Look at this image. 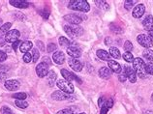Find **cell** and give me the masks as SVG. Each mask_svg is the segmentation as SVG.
Wrapping results in <instances>:
<instances>
[{"label":"cell","mask_w":153,"mask_h":114,"mask_svg":"<svg viewBox=\"0 0 153 114\" xmlns=\"http://www.w3.org/2000/svg\"><path fill=\"white\" fill-rule=\"evenodd\" d=\"M68 8L70 10L87 13L90 10V5L86 0H71L68 4Z\"/></svg>","instance_id":"cell-1"},{"label":"cell","mask_w":153,"mask_h":114,"mask_svg":"<svg viewBox=\"0 0 153 114\" xmlns=\"http://www.w3.org/2000/svg\"><path fill=\"white\" fill-rule=\"evenodd\" d=\"M144 66H146V63L142 58H135L133 61V69L135 70L137 76H139L140 78H146V73L144 70Z\"/></svg>","instance_id":"cell-2"},{"label":"cell","mask_w":153,"mask_h":114,"mask_svg":"<svg viewBox=\"0 0 153 114\" xmlns=\"http://www.w3.org/2000/svg\"><path fill=\"white\" fill-rule=\"evenodd\" d=\"M63 29L71 38H76L83 33V29L79 25H64Z\"/></svg>","instance_id":"cell-3"},{"label":"cell","mask_w":153,"mask_h":114,"mask_svg":"<svg viewBox=\"0 0 153 114\" xmlns=\"http://www.w3.org/2000/svg\"><path fill=\"white\" fill-rule=\"evenodd\" d=\"M56 84H57V87L60 89V90L67 93V94H72V93H74V90H75L74 85L72 84V82H70V81H67L64 78L58 79Z\"/></svg>","instance_id":"cell-4"},{"label":"cell","mask_w":153,"mask_h":114,"mask_svg":"<svg viewBox=\"0 0 153 114\" xmlns=\"http://www.w3.org/2000/svg\"><path fill=\"white\" fill-rule=\"evenodd\" d=\"M137 41H138V43L140 44V46L146 47V50L153 47V40L149 37V35L140 34L138 37H137Z\"/></svg>","instance_id":"cell-5"},{"label":"cell","mask_w":153,"mask_h":114,"mask_svg":"<svg viewBox=\"0 0 153 114\" xmlns=\"http://www.w3.org/2000/svg\"><path fill=\"white\" fill-rule=\"evenodd\" d=\"M49 72H50V69H49V65H48V63L41 62L36 66V74H37V76L40 77V78H43V77L48 76Z\"/></svg>","instance_id":"cell-6"},{"label":"cell","mask_w":153,"mask_h":114,"mask_svg":"<svg viewBox=\"0 0 153 114\" xmlns=\"http://www.w3.org/2000/svg\"><path fill=\"white\" fill-rule=\"evenodd\" d=\"M19 36H21L19 31L17 30V29H13V30H10L9 32H8V33L4 36V38H5L6 42L15 43V42H17V41L19 40Z\"/></svg>","instance_id":"cell-7"},{"label":"cell","mask_w":153,"mask_h":114,"mask_svg":"<svg viewBox=\"0 0 153 114\" xmlns=\"http://www.w3.org/2000/svg\"><path fill=\"white\" fill-rule=\"evenodd\" d=\"M64 19L69 23L73 24V25H79V24L82 21V18L79 17L78 14H68L64 16Z\"/></svg>","instance_id":"cell-8"},{"label":"cell","mask_w":153,"mask_h":114,"mask_svg":"<svg viewBox=\"0 0 153 114\" xmlns=\"http://www.w3.org/2000/svg\"><path fill=\"white\" fill-rule=\"evenodd\" d=\"M61 75L63 76V78L67 80V81H71L72 80H76L79 83H82V80L79 79V77L76 76L74 73H72V72H69L68 70H66V69H62L61 70Z\"/></svg>","instance_id":"cell-9"},{"label":"cell","mask_w":153,"mask_h":114,"mask_svg":"<svg viewBox=\"0 0 153 114\" xmlns=\"http://www.w3.org/2000/svg\"><path fill=\"white\" fill-rule=\"evenodd\" d=\"M51 98L55 101H66V100H70L71 95L67 94V93L63 92L61 90H57V91H54L52 93Z\"/></svg>","instance_id":"cell-10"},{"label":"cell","mask_w":153,"mask_h":114,"mask_svg":"<svg viewBox=\"0 0 153 114\" xmlns=\"http://www.w3.org/2000/svg\"><path fill=\"white\" fill-rule=\"evenodd\" d=\"M4 85H5V88L7 89V90H9V91H17L18 89L21 87V83H19V81L16 80V79L6 80L5 83H4Z\"/></svg>","instance_id":"cell-11"},{"label":"cell","mask_w":153,"mask_h":114,"mask_svg":"<svg viewBox=\"0 0 153 114\" xmlns=\"http://www.w3.org/2000/svg\"><path fill=\"white\" fill-rule=\"evenodd\" d=\"M68 64L70 65V67L73 69L75 72H82L83 68V65L82 64L80 61L75 58H71V57L69 58V60H68Z\"/></svg>","instance_id":"cell-12"},{"label":"cell","mask_w":153,"mask_h":114,"mask_svg":"<svg viewBox=\"0 0 153 114\" xmlns=\"http://www.w3.org/2000/svg\"><path fill=\"white\" fill-rule=\"evenodd\" d=\"M124 71H125V74L127 76V78L130 80L131 83H135L137 81V74L135 70L133 69L131 66H126L124 68Z\"/></svg>","instance_id":"cell-13"},{"label":"cell","mask_w":153,"mask_h":114,"mask_svg":"<svg viewBox=\"0 0 153 114\" xmlns=\"http://www.w3.org/2000/svg\"><path fill=\"white\" fill-rule=\"evenodd\" d=\"M144 12H146V6H144L143 4H139V5H137L135 7V9L133 10L132 16H133V18H135V19H140L143 16Z\"/></svg>","instance_id":"cell-14"},{"label":"cell","mask_w":153,"mask_h":114,"mask_svg":"<svg viewBox=\"0 0 153 114\" xmlns=\"http://www.w3.org/2000/svg\"><path fill=\"white\" fill-rule=\"evenodd\" d=\"M67 53L69 54V56H71V58L78 59L82 56V50H80L79 47L71 46L67 48Z\"/></svg>","instance_id":"cell-15"},{"label":"cell","mask_w":153,"mask_h":114,"mask_svg":"<svg viewBox=\"0 0 153 114\" xmlns=\"http://www.w3.org/2000/svg\"><path fill=\"white\" fill-rule=\"evenodd\" d=\"M10 4L19 9H26L29 7V2L25 1V0H10Z\"/></svg>","instance_id":"cell-16"},{"label":"cell","mask_w":153,"mask_h":114,"mask_svg":"<svg viewBox=\"0 0 153 114\" xmlns=\"http://www.w3.org/2000/svg\"><path fill=\"white\" fill-rule=\"evenodd\" d=\"M108 66L110 68V70L116 74H120L122 72V68L120 66V64L117 63L114 60H108Z\"/></svg>","instance_id":"cell-17"},{"label":"cell","mask_w":153,"mask_h":114,"mask_svg":"<svg viewBox=\"0 0 153 114\" xmlns=\"http://www.w3.org/2000/svg\"><path fill=\"white\" fill-rule=\"evenodd\" d=\"M52 60L57 65H62L65 61V54L62 51H55L52 55Z\"/></svg>","instance_id":"cell-18"},{"label":"cell","mask_w":153,"mask_h":114,"mask_svg":"<svg viewBox=\"0 0 153 114\" xmlns=\"http://www.w3.org/2000/svg\"><path fill=\"white\" fill-rule=\"evenodd\" d=\"M143 26L147 31H153V17L151 15L147 16V17L143 20Z\"/></svg>","instance_id":"cell-19"},{"label":"cell","mask_w":153,"mask_h":114,"mask_svg":"<svg viewBox=\"0 0 153 114\" xmlns=\"http://www.w3.org/2000/svg\"><path fill=\"white\" fill-rule=\"evenodd\" d=\"M32 47H33V43L30 41H25V42H22L19 46V50L22 53H27L30 50H32Z\"/></svg>","instance_id":"cell-20"},{"label":"cell","mask_w":153,"mask_h":114,"mask_svg":"<svg viewBox=\"0 0 153 114\" xmlns=\"http://www.w3.org/2000/svg\"><path fill=\"white\" fill-rule=\"evenodd\" d=\"M111 71L108 67H102L99 70V76L103 79H108L111 76Z\"/></svg>","instance_id":"cell-21"},{"label":"cell","mask_w":153,"mask_h":114,"mask_svg":"<svg viewBox=\"0 0 153 114\" xmlns=\"http://www.w3.org/2000/svg\"><path fill=\"white\" fill-rule=\"evenodd\" d=\"M96 54H97L98 58L102 59V60H105V61H108L111 58V55L108 53V51L104 50H98L96 51Z\"/></svg>","instance_id":"cell-22"},{"label":"cell","mask_w":153,"mask_h":114,"mask_svg":"<svg viewBox=\"0 0 153 114\" xmlns=\"http://www.w3.org/2000/svg\"><path fill=\"white\" fill-rule=\"evenodd\" d=\"M56 77H57V76H56L54 71L51 70V71L49 72V74H48V84H49L51 87H52L54 85Z\"/></svg>","instance_id":"cell-23"},{"label":"cell","mask_w":153,"mask_h":114,"mask_svg":"<svg viewBox=\"0 0 153 114\" xmlns=\"http://www.w3.org/2000/svg\"><path fill=\"white\" fill-rule=\"evenodd\" d=\"M111 57H114L115 59H119L121 57V54H120V51L118 48H116L114 47H110V51H108Z\"/></svg>","instance_id":"cell-24"},{"label":"cell","mask_w":153,"mask_h":114,"mask_svg":"<svg viewBox=\"0 0 153 114\" xmlns=\"http://www.w3.org/2000/svg\"><path fill=\"white\" fill-rule=\"evenodd\" d=\"M58 41H59V44L61 47H71L72 46V43L71 41H69V39H67L66 37H63V36H61V37H59V39H58Z\"/></svg>","instance_id":"cell-25"},{"label":"cell","mask_w":153,"mask_h":114,"mask_svg":"<svg viewBox=\"0 0 153 114\" xmlns=\"http://www.w3.org/2000/svg\"><path fill=\"white\" fill-rule=\"evenodd\" d=\"M12 26V23L11 22H7L5 24H3V25L0 26V36H5L8 32L10 31V28Z\"/></svg>","instance_id":"cell-26"},{"label":"cell","mask_w":153,"mask_h":114,"mask_svg":"<svg viewBox=\"0 0 153 114\" xmlns=\"http://www.w3.org/2000/svg\"><path fill=\"white\" fill-rule=\"evenodd\" d=\"M143 55L144 58H146L147 60H149L150 62H153V50H143Z\"/></svg>","instance_id":"cell-27"},{"label":"cell","mask_w":153,"mask_h":114,"mask_svg":"<svg viewBox=\"0 0 153 114\" xmlns=\"http://www.w3.org/2000/svg\"><path fill=\"white\" fill-rule=\"evenodd\" d=\"M31 54H32V61H33L34 63H37L40 58V52L38 50V48H32Z\"/></svg>","instance_id":"cell-28"},{"label":"cell","mask_w":153,"mask_h":114,"mask_svg":"<svg viewBox=\"0 0 153 114\" xmlns=\"http://www.w3.org/2000/svg\"><path fill=\"white\" fill-rule=\"evenodd\" d=\"M16 100H19V101H25L26 99V93H23V92H19V93H15V94L12 96Z\"/></svg>","instance_id":"cell-29"},{"label":"cell","mask_w":153,"mask_h":114,"mask_svg":"<svg viewBox=\"0 0 153 114\" xmlns=\"http://www.w3.org/2000/svg\"><path fill=\"white\" fill-rule=\"evenodd\" d=\"M137 2L138 1H136V0H126V1H124V8L126 10H131Z\"/></svg>","instance_id":"cell-30"},{"label":"cell","mask_w":153,"mask_h":114,"mask_svg":"<svg viewBox=\"0 0 153 114\" xmlns=\"http://www.w3.org/2000/svg\"><path fill=\"white\" fill-rule=\"evenodd\" d=\"M95 4L97 5L99 8H102V9L104 10H108V3L106 1H104V0H96V1H94Z\"/></svg>","instance_id":"cell-31"},{"label":"cell","mask_w":153,"mask_h":114,"mask_svg":"<svg viewBox=\"0 0 153 114\" xmlns=\"http://www.w3.org/2000/svg\"><path fill=\"white\" fill-rule=\"evenodd\" d=\"M144 70H146V73L147 75L153 76V63L152 62L146 63V66H144Z\"/></svg>","instance_id":"cell-32"},{"label":"cell","mask_w":153,"mask_h":114,"mask_svg":"<svg viewBox=\"0 0 153 114\" xmlns=\"http://www.w3.org/2000/svg\"><path fill=\"white\" fill-rule=\"evenodd\" d=\"M16 103V105H17L18 107L22 108V109H25L26 107H28V103L26 101H19V100H17L15 101Z\"/></svg>","instance_id":"cell-33"},{"label":"cell","mask_w":153,"mask_h":114,"mask_svg":"<svg viewBox=\"0 0 153 114\" xmlns=\"http://www.w3.org/2000/svg\"><path fill=\"white\" fill-rule=\"evenodd\" d=\"M123 59L126 61L128 63H133V61H134V56L131 53V52H125V53L123 54Z\"/></svg>","instance_id":"cell-34"},{"label":"cell","mask_w":153,"mask_h":114,"mask_svg":"<svg viewBox=\"0 0 153 114\" xmlns=\"http://www.w3.org/2000/svg\"><path fill=\"white\" fill-rule=\"evenodd\" d=\"M56 50H57V46L54 44V43H51L47 46V51L50 52V53H51V52L55 51Z\"/></svg>","instance_id":"cell-35"},{"label":"cell","mask_w":153,"mask_h":114,"mask_svg":"<svg viewBox=\"0 0 153 114\" xmlns=\"http://www.w3.org/2000/svg\"><path fill=\"white\" fill-rule=\"evenodd\" d=\"M124 50H126V52H131L133 50V44L130 41H126L124 43Z\"/></svg>","instance_id":"cell-36"},{"label":"cell","mask_w":153,"mask_h":114,"mask_svg":"<svg viewBox=\"0 0 153 114\" xmlns=\"http://www.w3.org/2000/svg\"><path fill=\"white\" fill-rule=\"evenodd\" d=\"M0 111L2 114H14V112L12 111V109L10 107H8L7 105H3V107L0 108Z\"/></svg>","instance_id":"cell-37"},{"label":"cell","mask_w":153,"mask_h":114,"mask_svg":"<svg viewBox=\"0 0 153 114\" xmlns=\"http://www.w3.org/2000/svg\"><path fill=\"white\" fill-rule=\"evenodd\" d=\"M56 114H75V111L73 110V108H64L56 112Z\"/></svg>","instance_id":"cell-38"},{"label":"cell","mask_w":153,"mask_h":114,"mask_svg":"<svg viewBox=\"0 0 153 114\" xmlns=\"http://www.w3.org/2000/svg\"><path fill=\"white\" fill-rule=\"evenodd\" d=\"M23 62L25 63H30L32 61V54L31 52H27V53H25L23 55Z\"/></svg>","instance_id":"cell-39"},{"label":"cell","mask_w":153,"mask_h":114,"mask_svg":"<svg viewBox=\"0 0 153 114\" xmlns=\"http://www.w3.org/2000/svg\"><path fill=\"white\" fill-rule=\"evenodd\" d=\"M39 14L42 16V18L43 19H48L50 17V12L49 11H46V10H41V11H39Z\"/></svg>","instance_id":"cell-40"},{"label":"cell","mask_w":153,"mask_h":114,"mask_svg":"<svg viewBox=\"0 0 153 114\" xmlns=\"http://www.w3.org/2000/svg\"><path fill=\"white\" fill-rule=\"evenodd\" d=\"M118 79L120 82H124V81L127 79V76L125 74V71H123L120 73V74H118Z\"/></svg>","instance_id":"cell-41"},{"label":"cell","mask_w":153,"mask_h":114,"mask_svg":"<svg viewBox=\"0 0 153 114\" xmlns=\"http://www.w3.org/2000/svg\"><path fill=\"white\" fill-rule=\"evenodd\" d=\"M104 105L106 107H108V109H110L111 107H112V105H114V100H112L111 98V99H108V101H106L104 103Z\"/></svg>","instance_id":"cell-42"},{"label":"cell","mask_w":153,"mask_h":114,"mask_svg":"<svg viewBox=\"0 0 153 114\" xmlns=\"http://www.w3.org/2000/svg\"><path fill=\"white\" fill-rule=\"evenodd\" d=\"M21 44H22V42H21V41H17V42H15V43H13V46H12V47H13V50H15V51H17V50H18V48H19V46H21Z\"/></svg>","instance_id":"cell-43"},{"label":"cell","mask_w":153,"mask_h":114,"mask_svg":"<svg viewBox=\"0 0 153 114\" xmlns=\"http://www.w3.org/2000/svg\"><path fill=\"white\" fill-rule=\"evenodd\" d=\"M6 59H7V54L4 51L0 50V63L4 62V61H5Z\"/></svg>","instance_id":"cell-44"},{"label":"cell","mask_w":153,"mask_h":114,"mask_svg":"<svg viewBox=\"0 0 153 114\" xmlns=\"http://www.w3.org/2000/svg\"><path fill=\"white\" fill-rule=\"evenodd\" d=\"M7 78V74L5 72H0V82H3Z\"/></svg>","instance_id":"cell-45"},{"label":"cell","mask_w":153,"mask_h":114,"mask_svg":"<svg viewBox=\"0 0 153 114\" xmlns=\"http://www.w3.org/2000/svg\"><path fill=\"white\" fill-rule=\"evenodd\" d=\"M17 16H19V18L17 19L19 20H25V16L23 15V14H22V13H16L15 14V17H17Z\"/></svg>","instance_id":"cell-46"},{"label":"cell","mask_w":153,"mask_h":114,"mask_svg":"<svg viewBox=\"0 0 153 114\" xmlns=\"http://www.w3.org/2000/svg\"><path fill=\"white\" fill-rule=\"evenodd\" d=\"M108 111V108L106 107H105V105L103 104V105H102V107H101V110H100V114H107Z\"/></svg>","instance_id":"cell-47"},{"label":"cell","mask_w":153,"mask_h":114,"mask_svg":"<svg viewBox=\"0 0 153 114\" xmlns=\"http://www.w3.org/2000/svg\"><path fill=\"white\" fill-rule=\"evenodd\" d=\"M111 43H112V41H111V37H107L106 39H105V44H106L107 46H111Z\"/></svg>","instance_id":"cell-48"},{"label":"cell","mask_w":153,"mask_h":114,"mask_svg":"<svg viewBox=\"0 0 153 114\" xmlns=\"http://www.w3.org/2000/svg\"><path fill=\"white\" fill-rule=\"evenodd\" d=\"M7 70H9V67H8V66H3V65H0V72H5Z\"/></svg>","instance_id":"cell-49"},{"label":"cell","mask_w":153,"mask_h":114,"mask_svg":"<svg viewBox=\"0 0 153 114\" xmlns=\"http://www.w3.org/2000/svg\"><path fill=\"white\" fill-rule=\"evenodd\" d=\"M37 44H39V46H40V50H44V46H43V44L40 42V41H38V42H37Z\"/></svg>","instance_id":"cell-50"},{"label":"cell","mask_w":153,"mask_h":114,"mask_svg":"<svg viewBox=\"0 0 153 114\" xmlns=\"http://www.w3.org/2000/svg\"><path fill=\"white\" fill-rule=\"evenodd\" d=\"M103 101H104V98H100L99 101H98V104H99V105H103V104H104Z\"/></svg>","instance_id":"cell-51"},{"label":"cell","mask_w":153,"mask_h":114,"mask_svg":"<svg viewBox=\"0 0 153 114\" xmlns=\"http://www.w3.org/2000/svg\"><path fill=\"white\" fill-rule=\"evenodd\" d=\"M143 114H153V111L152 110H146V111H143Z\"/></svg>","instance_id":"cell-52"},{"label":"cell","mask_w":153,"mask_h":114,"mask_svg":"<svg viewBox=\"0 0 153 114\" xmlns=\"http://www.w3.org/2000/svg\"><path fill=\"white\" fill-rule=\"evenodd\" d=\"M4 39H5V38H4ZM4 39H3L2 36H0V44H4V41H3Z\"/></svg>","instance_id":"cell-53"},{"label":"cell","mask_w":153,"mask_h":114,"mask_svg":"<svg viewBox=\"0 0 153 114\" xmlns=\"http://www.w3.org/2000/svg\"><path fill=\"white\" fill-rule=\"evenodd\" d=\"M149 37L153 40V31H150L149 32Z\"/></svg>","instance_id":"cell-54"},{"label":"cell","mask_w":153,"mask_h":114,"mask_svg":"<svg viewBox=\"0 0 153 114\" xmlns=\"http://www.w3.org/2000/svg\"><path fill=\"white\" fill-rule=\"evenodd\" d=\"M151 101H152V103H153V93H152V95H151Z\"/></svg>","instance_id":"cell-55"},{"label":"cell","mask_w":153,"mask_h":114,"mask_svg":"<svg viewBox=\"0 0 153 114\" xmlns=\"http://www.w3.org/2000/svg\"><path fill=\"white\" fill-rule=\"evenodd\" d=\"M79 114H86V113H83V112H82V113H79Z\"/></svg>","instance_id":"cell-56"}]
</instances>
